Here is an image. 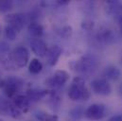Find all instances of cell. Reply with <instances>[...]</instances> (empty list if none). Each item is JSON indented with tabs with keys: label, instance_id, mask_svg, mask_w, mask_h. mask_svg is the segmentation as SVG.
<instances>
[{
	"label": "cell",
	"instance_id": "obj_2",
	"mask_svg": "<svg viewBox=\"0 0 122 121\" xmlns=\"http://www.w3.org/2000/svg\"><path fill=\"white\" fill-rule=\"evenodd\" d=\"M68 96L72 101L87 100L90 92L85 85V81L81 77H75L68 88Z\"/></svg>",
	"mask_w": 122,
	"mask_h": 121
},
{
	"label": "cell",
	"instance_id": "obj_23",
	"mask_svg": "<svg viewBox=\"0 0 122 121\" xmlns=\"http://www.w3.org/2000/svg\"><path fill=\"white\" fill-rule=\"evenodd\" d=\"M12 7H13V4L11 1H9V0L0 1V12H2V13L10 11L12 9Z\"/></svg>",
	"mask_w": 122,
	"mask_h": 121
},
{
	"label": "cell",
	"instance_id": "obj_4",
	"mask_svg": "<svg viewBox=\"0 0 122 121\" xmlns=\"http://www.w3.org/2000/svg\"><path fill=\"white\" fill-rule=\"evenodd\" d=\"M97 61L93 56H83L79 60H73L70 62L69 66L72 70L78 73H89L96 69Z\"/></svg>",
	"mask_w": 122,
	"mask_h": 121
},
{
	"label": "cell",
	"instance_id": "obj_7",
	"mask_svg": "<svg viewBox=\"0 0 122 121\" xmlns=\"http://www.w3.org/2000/svg\"><path fill=\"white\" fill-rule=\"evenodd\" d=\"M91 88L93 92L100 96H108L112 92V87L109 84L108 81L105 79H95L91 81Z\"/></svg>",
	"mask_w": 122,
	"mask_h": 121
},
{
	"label": "cell",
	"instance_id": "obj_5",
	"mask_svg": "<svg viewBox=\"0 0 122 121\" xmlns=\"http://www.w3.org/2000/svg\"><path fill=\"white\" fill-rule=\"evenodd\" d=\"M69 73L65 70H57L51 78L46 81V84L52 89H57L63 86L69 81Z\"/></svg>",
	"mask_w": 122,
	"mask_h": 121
},
{
	"label": "cell",
	"instance_id": "obj_3",
	"mask_svg": "<svg viewBox=\"0 0 122 121\" xmlns=\"http://www.w3.org/2000/svg\"><path fill=\"white\" fill-rule=\"evenodd\" d=\"M23 86L24 81L17 76H10L6 79H2L0 81V88L7 98L13 99Z\"/></svg>",
	"mask_w": 122,
	"mask_h": 121
},
{
	"label": "cell",
	"instance_id": "obj_17",
	"mask_svg": "<svg viewBox=\"0 0 122 121\" xmlns=\"http://www.w3.org/2000/svg\"><path fill=\"white\" fill-rule=\"evenodd\" d=\"M34 116L38 121H59L57 115H52L46 111H37L34 113Z\"/></svg>",
	"mask_w": 122,
	"mask_h": 121
},
{
	"label": "cell",
	"instance_id": "obj_32",
	"mask_svg": "<svg viewBox=\"0 0 122 121\" xmlns=\"http://www.w3.org/2000/svg\"><path fill=\"white\" fill-rule=\"evenodd\" d=\"M1 80H2V79H1V78H0V81H1Z\"/></svg>",
	"mask_w": 122,
	"mask_h": 121
},
{
	"label": "cell",
	"instance_id": "obj_11",
	"mask_svg": "<svg viewBox=\"0 0 122 121\" xmlns=\"http://www.w3.org/2000/svg\"><path fill=\"white\" fill-rule=\"evenodd\" d=\"M12 104L23 114H27L30 109V100L26 95H17L12 99Z\"/></svg>",
	"mask_w": 122,
	"mask_h": 121
},
{
	"label": "cell",
	"instance_id": "obj_6",
	"mask_svg": "<svg viewBox=\"0 0 122 121\" xmlns=\"http://www.w3.org/2000/svg\"><path fill=\"white\" fill-rule=\"evenodd\" d=\"M107 114V109L104 104L95 103L90 105L86 110L84 116L89 120H100L105 117Z\"/></svg>",
	"mask_w": 122,
	"mask_h": 121
},
{
	"label": "cell",
	"instance_id": "obj_15",
	"mask_svg": "<svg viewBox=\"0 0 122 121\" xmlns=\"http://www.w3.org/2000/svg\"><path fill=\"white\" fill-rule=\"evenodd\" d=\"M108 5V11L109 13L115 16H122V3L117 0H108L106 1Z\"/></svg>",
	"mask_w": 122,
	"mask_h": 121
},
{
	"label": "cell",
	"instance_id": "obj_25",
	"mask_svg": "<svg viewBox=\"0 0 122 121\" xmlns=\"http://www.w3.org/2000/svg\"><path fill=\"white\" fill-rule=\"evenodd\" d=\"M94 27V23L91 21H85L82 23V28L85 29V30H91Z\"/></svg>",
	"mask_w": 122,
	"mask_h": 121
},
{
	"label": "cell",
	"instance_id": "obj_24",
	"mask_svg": "<svg viewBox=\"0 0 122 121\" xmlns=\"http://www.w3.org/2000/svg\"><path fill=\"white\" fill-rule=\"evenodd\" d=\"M10 45L4 41L0 42V56L8 55L10 53Z\"/></svg>",
	"mask_w": 122,
	"mask_h": 121
},
{
	"label": "cell",
	"instance_id": "obj_13",
	"mask_svg": "<svg viewBox=\"0 0 122 121\" xmlns=\"http://www.w3.org/2000/svg\"><path fill=\"white\" fill-rule=\"evenodd\" d=\"M97 39L103 44L110 45L116 41V35L113 32V30L106 29V28H102L100 30H98L97 34Z\"/></svg>",
	"mask_w": 122,
	"mask_h": 121
},
{
	"label": "cell",
	"instance_id": "obj_14",
	"mask_svg": "<svg viewBox=\"0 0 122 121\" xmlns=\"http://www.w3.org/2000/svg\"><path fill=\"white\" fill-rule=\"evenodd\" d=\"M102 76L103 79H105L106 81H117L120 77V71L116 66H108L104 69Z\"/></svg>",
	"mask_w": 122,
	"mask_h": 121
},
{
	"label": "cell",
	"instance_id": "obj_29",
	"mask_svg": "<svg viewBox=\"0 0 122 121\" xmlns=\"http://www.w3.org/2000/svg\"><path fill=\"white\" fill-rule=\"evenodd\" d=\"M118 93H119V95L122 96V84L119 86V88H118Z\"/></svg>",
	"mask_w": 122,
	"mask_h": 121
},
{
	"label": "cell",
	"instance_id": "obj_33",
	"mask_svg": "<svg viewBox=\"0 0 122 121\" xmlns=\"http://www.w3.org/2000/svg\"><path fill=\"white\" fill-rule=\"evenodd\" d=\"M0 121H3V120H1V119H0Z\"/></svg>",
	"mask_w": 122,
	"mask_h": 121
},
{
	"label": "cell",
	"instance_id": "obj_20",
	"mask_svg": "<svg viewBox=\"0 0 122 121\" xmlns=\"http://www.w3.org/2000/svg\"><path fill=\"white\" fill-rule=\"evenodd\" d=\"M10 105L11 102L9 100V98L0 96V114L4 116H9Z\"/></svg>",
	"mask_w": 122,
	"mask_h": 121
},
{
	"label": "cell",
	"instance_id": "obj_31",
	"mask_svg": "<svg viewBox=\"0 0 122 121\" xmlns=\"http://www.w3.org/2000/svg\"><path fill=\"white\" fill-rule=\"evenodd\" d=\"M1 32H2V28H1V26H0V35H1Z\"/></svg>",
	"mask_w": 122,
	"mask_h": 121
},
{
	"label": "cell",
	"instance_id": "obj_9",
	"mask_svg": "<svg viewBox=\"0 0 122 121\" xmlns=\"http://www.w3.org/2000/svg\"><path fill=\"white\" fill-rule=\"evenodd\" d=\"M31 51L33 52L34 55L37 57L43 58L46 55V52L48 50L46 44L40 38H32L30 42Z\"/></svg>",
	"mask_w": 122,
	"mask_h": 121
},
{
	"label": "cell",
	"instance_id": "obj_28",
	"mask_svg": "<svg viewBox=\"0 0 122 121\" xmlns=\"http://www.w3.org/2000/svg\"><path fill=\"white\" fill-rule=\"evenodd\" d=\"M108 121H122V116H114Z\"/></svg>",
	"mask_w": 122,
	"mask_h": 121
},
{
	"label": "cell",
	"instance_id": "obj_22",
	"mask_svg": "<svg viewBox=\"0 0 122 121\" xmlns=\"http://www.w3.org/2000/svg\"><path fill=\"white\" fill-rule=\"evenodd\" d=\"M4 34H5V38L8 39L9 41H14L17 38L18 31L15 29H13L12 27L7 25L4 29Z\"/></svg>",
	"mask_w": 122,
	"mask_h": 121
},
{
	"label": "cell",
	"instance_id": "obj_21",
	"mask_svg": "<svg viewBox=\"0 0 122 121\" xmlns=\"http://www.w3.org/2000/svg\"><path fill=\"white\" fill-rule=\"evenodd\" d=\"M85 111L81 106H76L75 108L71 109L69 111V116L73 118V119H81L84 116Z\"/></svg>",
	"mask_w": 122,
	"mask_h": 121
},
{
	"label": "cell",
	"instance_id": "obj_30",
	"mask_svg": "<svg viewBox=\"0 0 122 121\" xmlns=\"http://www.w3.org/2000/svg\"><path fill=\"white\" fill-rule=\"evenodd\" d=\"M120 62H121L122 64V52H121V56H120Z\"/></svg>",
	"mask_w": 122,
	"mask_h": 121
},
{
	"label": "cell",
	"instance_id": "obj_19",
	"mask_svg": "<svg viewBox=\"0 0 122 121\" xmlns=\"http://www.w3.org/2000/svg\"><path fill=\"white\" fill-rule=\"evenodd\" d=\"M56 33L62 39H69L73 34V29L71 26L65 25L56 30Z\"/></svg>",
	"mask_w": 122,
	"mask_h": 121
},
{
	"label": "cell",
	"instance_id": "obj_16",
	"mask_svg": "<svg viewBox=\"0 0 122 121\" xmlns=\"http://www.w3.org/2000/svg\"><path fill=\"white\" fill-rule=\"evenodd\" d=\"M28 31L32 38H40L44 34V28L38 22L32 21L28 27Z\"/></svg>",
	"mask_w": 122,
	"mask_h": 121
},
{
	"label": "cell",
	"instance_id": "obj_8",
	"mask_svg": "<svg viewBox=\"0 0 122 121\" xmlns=\"http://www.w3.org/2000/svg\"><path fill=\"white\" fill-rule=\"evenodd\" d=\"M4 21L7 23L8 26L12 27L18 32L24 28L25 25V16L23 13L15 12V13H9L4 17Z\"/></svg>",
	"mask_w": 122,
	"mask_h": 121
},
{
	"label": "cell",
	"instance_id": "obj_10",
	"mask_svg": "<svg viewBox=\"0 0 122 121\" xmlns=\"http://www.w3.org/2000/svg\"><path fill=\"white\" fill-rule=\"evenodd\" d=\"M61 53H62V49L58 45H54L51 47H49L46 55L47 63L50 66H55L60 59V57L61 56Z\"/></svg>",
	"mask_w": 122,
	"mask_h": 121
},
{
	"label": "cell",
	"instance_id": "obj_12",
	"mask_svg": "<svg viewBox=\"0 0 122 121\" xmlns=\"http://www.w3.org/2000/svg\"><path fill=\"white\" fill-rule=\"evenodd\" d=\"M50 94L49 90L45 89H38V88H30L27 90V96L30 100V102H37L45 98Z\"/></svg>",
	"mask_w": 122,
	"mask_h": 121
},
{
	"label": "cell",
	"instance_id": "obj_18",
	"mask_svg": "<svg viewBox=\"0 0 122 121\" xmlns=\"http://www.w3.org/2000/svg\"><path fill=\"white\" fill-rule=\"evenodd\" d=\"M43 70V63L37 58H33L29 63V71L33 75H37L41 73Z\"/></svg>",
	"mask_w": 122,
	"mask_h": 121
},
{
	"label": "cell",
	"instance_id": "obj_1",
	"mask_svg": "<svg viewBox=\"0 0 122 121\" xmlns=\"http://www.w3.org/2000/svg\"><path fill=\"white\" fill-rule=\"evenodd\" d=\"M0 63L7 70L23 68L30 63V52L25 46H17L8 55L0 56Z\"/></svg>",
	"mask_w": 122,
	"mask_h": 121
},
{
	"label": "cell",
	"instance_id": "obj_26",
	"mask_svg": "<svg viewBox=\"0 0 122 121\" xmlns=\"http://www.w3.org/2000/svg\"><path fill=\"white\" fill-rule=\"evenodd\" d=\"M55 3L59 6H66L70 3V1L69 0H57V1H55Z\"/></svg>",
	"mask_w": 122,
	"mask_h": 121
},
{
	"label": "cell",
	"instance_id": "obj_27",
	"mask_svg": "<svg viewBox=\"0 0 122 121\" xmlns=\"http://www.w3.org/2000/svg\"><path fill=\"white\" fill-rule=\"evenodd\" d=\"M117 25H118V28H119V31H120L122 35V16H117Z\"/></svg>",
	"mask_w": 122,
	"mask_h": 121
}]
</instances>
